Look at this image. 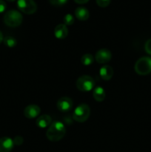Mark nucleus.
I'll list each match as a JSON object with an SVG mask.
<instances>
[{
	"label": "nucleus",
	"instance_id": "f257e3e1",
	"mask_svg": "<svg viewBox=\"0 0 151 152\" xmlns=\"http://www.w3.org/2000/svg\"><path fill=\"white\" fill-rule=\"evenodd\" d=\"M66 133L65 126L62 122L54 121L50 124L46 132V137L51 142H57L65 137Z\"/></svg>",
	"mask_w": 151,
	"mask_h": 152
},
{
	"label": "nucleus",
	"instance_id": "f03ea898",
	"mask_svg": "<svg viewBox=\"0 0 151 152\" xmlns=\"http://www.w3.org/2000/svg\"><path fill=\"white\" fill-rule=\"evenodd\" d=\"M3 21L7 26L10 28H16L22 24L23 17L20 12L16 10H10L6 12Z\"/></svg>",
	"mask_w": 151,
	"mask_h": 152
},
{
	"label": "nucleus",
	"instance_id": "7ed1b4c3",
	"mask_svg": "<svg viewBox=\"0 0 151 152\" xmlns=\"http://www.w3.org/2000/svg\"><path fill=\"white\" fill-rule=\"evenodd\" d=\"M90 115V108L87 104H80L74 110L73 118L78 123H84L88 120Z\"/></svg>",
	"mask_w": 151,
	"mask_h": 152
},
{
	"label": "nucleus",
	"instance_id": "20e7f679",
	"mask_svg": "<svg viewBox=\"0 0 151 152\" xmlns=\"http://www.w3.org/2000/svg\"><path fill=\"white\" fill-rule=\"evenodd\" d=\"M135 71L139 75H147L151 73V58L142 57L136 61L135 64Z\"/></svg>",
	"mask_w": 151,
	"mask_h": 152
},
{
	"label": "nucleus",
	"instance_id": "39448f33",
	"mask_svg": "<svg viewBox=\"0 0 151 152\" xmlns=\"http://www.w3.org/2000/svg\"><path fill=\"white\" fill-rule=\"evenodd\" d=\"M76 86L78 90L81 91H90L94 88L95 81L92 77L89 75H83L77 80Z\"/></svg>",
	"mask_w": 151,
	"mask_h": 152
},
{
	"label": "nucleus",
	"instance_id": "423d86ee",
	"mask_svg": "<svg viewBox=\"0 0 151 152\" xmlns=\"http://www.w3.org/2000/svg\"><path fill=\"white\" fill-rule=\"evenodd\" d=\"M17 7L20 11L30 15L37 10V4L34 0H18Z\"/></svg>",
	"mask_w": 151,
	"mask_h": 152
},
{
	"label": "nucleus",
	"instance_id": "0eeeda50",
	"mask_svg": "<svg viewBox=\"0 0 151 152\" xmlns=\"http://www.w3.org/2000/svg\"><path fill=\"white\" fill-rule=\"evenodd\" d=\"M58 110L61 112L66 113L70 111L73 106V102L72 99L67 96H63L59 99L56 103Z\"/></svg>",
	"mask_w": 151,
	"mask_h": 152
},
{
	"label": "nucleus",
	"instance_id": "6e6552de",
	"mask_svg": "<svg viewBox=\"0 0 151 152\" xmlns=\"http://www.w3.org/2000/svg\"><path fill=\"white\" fill-rule=\"evenodd\" d=\"M96 62L99 64H106L112 59V53L108 49L102 48L98 50L95 55Z\"/></svg>",
	"mask_w": 151,
	"mask_h": 152
},
{
	"label": "nucleus",
	"instance_id": "1a4fd4ad",
	"mask_svg": "<svg viewBox=\"0 0 151 152\" xmlns=\"http://www.w3.org/2000/svg\"><path fill=\"white\" fill-rule=\"evenodd\" d=\"M41 112V108L37 105H29L24 110V114L28 119H34L38 117Z\"/></svg>",
	"mask_w": 151,
	"mask_h": 152
},
{
	"label": "nucleus",
	"instance_id": "9d476101",
	"mask_svg": "<svg viewBox=\"0 0 151 152\" xmlns=\"http://www.w3.org/2000/svg\"><path fill=\"white\" fill-rule=\"evenodd\" d=\"M13 146L14 143L11 138L7 137L0 138V152H10Z\"/></svg>",
	"mask_w": 151,
	"mask_h": 152
},
{
	"label": "nucleus",
	"instance_id": "9b49d317",
	"mask_svg": "<svg viewBox=\"0 0 151 152\" xmlns=\"http://www.w3.org/2000/svg\"><path fill=\"white\" fill-rule=\"evenodd\" d=\"M54 35L59 39H64L68 35V29L65 24H59L56 25L54 29Z\"/></svg>",
	"mask_w": 151,
	"mask_h": 152
},
{
	"label": "nucleus",
	"instance_id": "f8f14e48",
	"mask_svg": "<svg viewBox=\"0 0 151 152\" xmlns=\"http://www.w3.org/2000/svg\"><path fill=\"white\" fill-rule=\"evenodd\" d=\"M36 123V126L40 129H45L50 126L52 123V118L48 114H43L37 118Z\"/></svg>",
	"mask_w": 151,
	"mask_h": 152
},
{
	"label": "nucleus",
	"instance_id": "ddd939ff",
	"mask_svg": "<svg viewBox=\"0 0 151 152\" xmlns=\"http://www.w3.org/2000/svg\"><path fill=\"white\" fill-rule=\"evenodd\" d=\"M99 75L101 78L104 80H110L113 76V69L111 66L108 65H105L100 68Z\"/></svg>",
	"mask_w": 151,
	"mask_h": 152
},
{
	"label": "nucleus",
	"instance_id": "4468645a",
	"mask_svg": "<svg viewBox=\"0 0 151 152\" xmlns=\"http://www.w3.org/2000/svg\"><path fill=\"white\" fill-rule=\"evenodd\" d=\"M75 16L80 21H86L89 19L90 13L87 8L84 7H78L75 10Z\"/></svg>",
	"mask_w": 151,
	"mask_h": 152
},
{
	"label": "nucleus",
	"instance_id": "2eb2a0df",
	"mask_svg": "<svg viewBox=\"0 0 151 152\" xmlns=\"http://www.w3.org/2000/svg\"><path fill=\"white\" fill-rule=\"evenodd\" d=\"M93 96L97 102H102L106 97V92L101 86L95 88L93 91Z\"/></svg>",
	"mask_w": 151,
	"mask_h": 152
},
{
	"label": "nucleus",
	"instance_id": "dca6fc26",
	"mask_svg": "<svg viewBox=\"0 0 151 152\" xmlns=\"http://www.w3.org/2000/svg\"><path fill=\"white\" fill-rule=\"evenodd\" d=\"M94 62V58L93 56L90 53H85L83 55L81 58V62L84 66H89L91 65Z\"/></svg>",
	"mask_w": 151,
	"mask_h": 152
},
{
	"label": "nucleus",
	"instance_id": "f3484780",
	"mask_svg": "<svg viewBox=\"0 0 151 152\" xmlns=\"http://www.w3.org/2000/svg\"><path fill=\"white\" fill-rule=\"evenodd\" d=\"M3 42L5 45V46H7V48H14L17 45V41H16V39L13 37H10V36L4 37V39H3Z\"/></svg>",
	"mask_w": 151,
	"mask_h": 152
},
{
	"label": "nucleus",
	"instance_id": "a211bd4d",
	"mask_svg": "<svg viewBox=\"0 0 151 152\" xmlns=\"http://www.w3.org/2000/svg\"><path fill=\"white\" fill-rule=\"evenodd\" d=\"M74 21H75V19H74L73 16L70 14V13L65 15L63 18V22L65 25H72L74 23Z\"/></svg>",
	"mask_w": 151,
	"mask_h": 152
},
{
	"label": "nucleus",
	"instance_id": "6ab92c4d",
	"mask_svg": "<svg viewBox=\"0 0 151 152\" xmlns=\"http://www.w3.org/2000/svg\"><path fill=\"white\" fill-rule=\"evenodd\" d=\"M96 4L101 7H106L110 4L111 0H96Z\"/></svg>",
	"mask_w": 151,
	"mask_h": 152
},
{
	"label": "nucleus",
	"instance_id": "aec40b11",
	"mask_svg": "<svg viewBox=\"0 0 151 152\" xmlns=\"http://www.w3.org/2000/svg\"><path fill=\"white\" fill-rule=\"evenodd\" d=\"M49 1L54 6H62L68 2V0H49Z\"/></svg>",
	"mask_w": 151,
	"mask_h": 152
},
{
	"label": "nucleus",
	"instance_id": "412c9836",
	"mask_svg": "<svg viewBox=\"0 0 151 152\" xmlns=\"http://www.w3.org/2000/svg\"><path fill=\"white\" fill-rule=\"evenodd\" d=\"M13 143L16 145H21L22 143H23V137L21 136H16L14 139L13 140Z\"/></svg>",
	"mask_w": 151,
	"mask_h": 152
},
{
	"label": "nucleus",
	"instance_id": "4be33fe9",
	"mask_svg": "<svg viewBox=\"0 0 151 152\" xmlns=\"http://www.w3.org/2000/svg\"><path fill=\"white\" fill-rule=\"evenodd\" d=\"M144 49L145 51L148 53V54L151 55V39H148L147 41L146 42L144 45Z\"/></svg>",
	"mask_w": 151,
	"mask_h": 152
},
{
	"label": "nucleus",
	"instance_id": "5701e85b",
	"mask_svg": "<svg viewBox=\"0 0 151 152\" xmlns=\"http://www.w3.org/2000/svg\"><path fill=\"white\" fill-rule=\"evenodd\" d=\"M7 8V4L4 0H0V13H3Z\"/></svg>",
	"mask_w": 151,
	"mask_h": 152
},
{
	"label": "nucleus",
	"instance_id": "b1692460",
	"mask_svg": "<svg viewBox=\"0 0 151 152\" xmlns=\"http://www.w3.org/2000/svg\"><path fill=\"white\" fill-rule=\"evenodd\" d=\"M90 0H74L76 3L77 4H86Z\"/></svg>",
	"mask_w": 151,
	"mask_h": 152
},
{
	"label": "nucleus",
	"instance_id": "393cba45",
	"mask_svg": "<svg viewBox=\"0 0 151 152\" xmlns=\"http://www.w3.org/2000/svg\"><path fill=\"white\" fill-rule=\"evenodd\" d=\"M3 39H4V38H3V34L0 31V43H1V42H3Z\"/></svg>",
	"mask_w": 151,
	"mask_h": 152
},
{
	"label": "nucleus",
	"instance_id": "a878e982",
	"mask_svg": "<svg viewBox=\"0 0 151 152\" xmlns=\"http://www.w3.org/2000/svg\"><path fill=\"white\" fill-rule=\"evenodd\" d=\"M7 1H16V0H7Z\"/></svg>",
	"mask_w": 151,
	"mask_h": 152
}]
</instances>
